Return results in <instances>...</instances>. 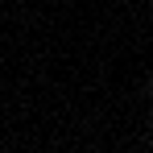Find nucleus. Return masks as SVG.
I'll return each mask as SVG.
<instances>
[]
</instances>
